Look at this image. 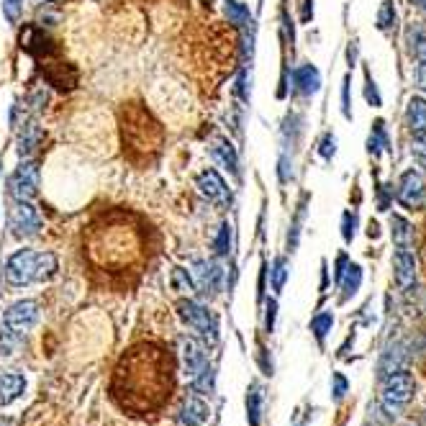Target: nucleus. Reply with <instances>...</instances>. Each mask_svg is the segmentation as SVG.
I'll use <instances>...</instances> for the list:
<instances>
[{
  "instance_id": "obj_25",
  "label": "nucleus",
  "mask_w": 426,
  "mask_h": 426,
  "mask_svg": "<svg viewBox=\"0 0 426 426\" xmlns=\"http://www.w3.org/2000/svg\"><path fill=\"white\" fill-rule=\"evenodd\" d=\"M306 211H309V195H303L298 203V211L293 216L291 232H288V252H295L300 242V232H303V221H306Z\"/></svg>"
},
{
  "instance_id": "obj_6",
  "label": "nucleus",
  "mask_w": 426,
  "mask_h": 426,
  "mask_svg": "<svg viewBox=\"0 0 426 426\" xmlns=\"http://www.w3.org/2000/svg\"><path fill=\"white\" fill-rule=\"evenodd\" d=\"M41 183V170L39 162L34 159H23L8 177V193L13 201H34L39 195Z\"/></svg>"
},
{
  "instance_id": "obj_41",
  "label": "nucleus",
  "mask_w": 426,
  "mask_h": 426,
  "mask_svg": "<svg viewBox=\"0 0 426 426\" xmlns=\"http://www.w3.org/2000/svg\"><path fill=\"white\" fill-rule=\"evenodd\" d=\"M29 103H31V106H34V111H44V108H47V103H49L47 87H36V90L31 93Z\"/></svg>"
},
{
  "instance_id": "obj_42",
  "label": "nucleus",
  "mask_w": 426,
  "mask_h": 426,
  "mask_svg": "<svg viewBox=\"0 0 426 426\" xmlns=\"http://www.w3.org/2000/svg\"><path fill=\"white\" fill-rule=\"evenodd\" d=\"M393 201V188L390 185H380L378 188V211H388Z\"/></svg>"
},
{
  "instance_id": "obj_27",
  "label": "nucleus",
  "mask_w": 426,
  "mask_h": 426,
  "mask_svg": "<svg viewBox=\"0 0 426 426\" xmlns=\"http://www.w3.org/2000/svg\"><path fill=\"white\" fill-rule=\"evenodd\" d=\"M331 329H334V313H331V311H321V313H316V316L311 319V331H313V337L319 339V344H324V339L329 337Z\"/></svg>"
},
{
  "instance_id": "obj_1",
  "label": "nucleus",
  "mask_w": 426,
  "mask_h": 426,
  "mask_svg": "<svg viewBox=\"0 0 426 426\" xmlns=\"http://www.w3.org/2000/svg\"><path fill=\"white\" fill-rule=\"evenodd\" d=\"M59 262L54 252H34V249H19L5 262V280L13 288H26L34 282H44L54 278Z\"/></svg>"
},
{
  "instance_id": "obj_31",
  "label": "nucleus",
  "mask_w": 426,
  "mask_h": 426,
  "mask_svg": "<svg viewBox=\"0 0 426 426\" xmlns=\"http://www.w3.org/2000/svg\"><path fill=\"white\" fill-rule=\"evenodd\" d=\"M396 5H393V0H383V5L378 10V29L380 31H390L396 29Z\"/></svg>"
},
{
  "instance_id": "obj_29",
  "label": "nucleus",
  "mask_w": 426,
  "mask_h": 426,
  "mask_svg": "<svg viewBox=\"0 0 426 426\" xmlns=\"http://www.w3.org/2000/svg\"><path fill=\"white\" fill-rule=\"evenodd\" d=\"M234 93H236V98L242 103H249V98H252V65H242V72L236 78Z\"/></svg>"
},
{
  "instance_id": "obj_44",
  "label": "nucleus",
  "mask_w": 426,
  "mask_h": 426,
  "mask_svg": "<svg viewBox=\"0 0 426 426\" xmlns=\"http://www.w3.org/2000/svg\"><path fill=\"white\" fill-rule=\"evenodd\" d=\"M275 316H278V303H275V298H270L267 300V316H265L267 331H272V326H275Z\"/></svg>"
},
{
  "instance_id": "obj_21",
  "label": "nucleus",
  "mask_w": 426,
  "mask_h": 426,
  "mask_svg": "<svg viewBox=\"0 0 426 426\" xmlns=\"http://www.w3.org/2000/svg\"><path fill=\"white\" fill-rule=\"evenodd\" d=\"M390 239L396 247H403V249H414V226L408 218L393 213L390 216Z\"/></svg>"
},
{
  "instance_id": "obj_37",
  "label": "nucleus",
  "mask_w": 426,
  "mask_h": 426,
  "mask_svg": "<svg viewBox=\"0 0 426 426\" xmlns=\"http://www.w3.org/2000/svg\"><path fill=\"white\" fill-rule=\"evenodd\" d=\"M365 100H368V106H372V108L383 106V96H380V90H378V85H375L372 75H370V69H365Z\"/></svg>"
},
{
  "instance_id": "obj_33",
  "label": "nucleus",
  "mask_w": 426,
  "mask_h": 426,
  "mask_svg": "<svg viewBox=\"0 0 426 426\" xmlns=\"http://www.w3.org/2000/svg\"><path fill=\"white\" fill-rule=\"evenodd\" d=\"M357 226H359L357 211H344L341 213V239H344L347 244L355 242V236H357Z\"/></svg>"
},
{
  "instance_id": "obj_34",
  "label": "nucleus",
  "mask_w": 426,
  "mask_h": 426,
  "mask_svg": "<svg viewBox=\"0 0 426 426\" xmlns=\"http://www.w3.org/2000/svg\"><path fill=\"white\" fill-rule=\"evenodd\" d=\"M0 10L10 26H16L23 16V0H0Z\"/></svg>"
},
{
  "instance_id": "obj_17",
  "label": "nucleus",
  "mask_w": 426,
  "mask_h": 426,
  "mask_svg": "<svg viewBox=\"0 0 426 426\" xmlns=\"http://www.w3.org/2000/svg\"><path fill=\"white\" fill-rule=\"evenodd\" d=\"M390 152V136H388V128H385V121L378 118L372 128H370V136H368V155L372 159H380L383 155Z\"/></svg>"
},
{
  "instance_id": "obj_40",
  "label": "nucleus",
  "mask_w": 426,
  "mask_h": 426,
  "mask_svg": "<svg viewBox=\"0 0 426 426\" xmlns=\"http://www.w3.org/2000/svg\"><path fill=\"white\" fill-rule=\"evenodd\" d=\"M195 390H201V393H211L213 390V370L208 365L195 375Z\"/></svg>"
},
{
  "instance_id": "obj_32",
  "label": "nucleus",
  "mask_w": 426,
  "mask_h": 426,
  "mask_svg": "<svg viewBox=\"0 0 426 426\" xmlns=\"http://www.w3.org/2000/svg\"><path fill=\"white\" fill-rule=\"evenodd\" d=\"M278 180L282 185H288L295 180V162H293L291 152H282L280 159H278Z\"/></svg>"
},
{
  "instance_id": "obj_36",
  "label": "nucleus",
  "mask_w": 426,
  "mask_h": 426,
  "mask_svg": "<svg viewBox=\"0 0 426 426\" xmlns=\"http://www.w3.org/2000/svg\"><path fill=\"white\" fill-rule=\"evenodd\" d=\"M408 152H411V157H414V162L426 170V134H414V139H411V149H408Z\"/></svg>"
},
{
  "instance_id": "obj_39",
  "label": "nucleus",
  "mask_w": 426,
  "mask_h": 426,
  "mask_svg": "<svg viewBox=\"0 0 426 426\" xmlns=\"http://www.w3.org/2000/svg\"><path fill=\"white\" fill-rule=\"evenodd\" d=\"M349 96H352V72H347L341 80V113L347 121H352V98Z\"/></svg>"
},
{
  "instance_id": "obj_15",
  "label": "nucleus",
  "mask_w": 426,
  "mask_h": 426,
  "mask_svg": "<svg viewBox=\"0 0 426 426\" xmlns=\"http://www.w3.org/2000/svg\"><path fill=\"white\" fill-rule=\"evenodd\" d=\"M44 80H47L49 85H54L57 90H72L75 82H78V72L67 65H44Z\"/></svg>"
},
{
  "instance_id": "obj_30",
  "label": "nucleus",
  "mask_w": 426,
  "mask_h": 426,
  "mask_svg": "<svg viewBox=\"0 0 426 426\" xmlns=\"http://www.w3.org/2000/svg\"><path fill=\"white\" fill-rule=\"evenodd\" d=\"M213 252L218 254V257H226V254L232 252V223L229 221H223L218 226L216 239H213Z\"/></svg>"
},
{
  "instance_id": "obj_43",
  "label": "nucleus",
  "mask_w": 426,
  "mask_h": 426,
  "mask_svg": "<svg viewBox=\"0 0 426 426\" xmlns=\"http://www.w3.org/2000/svg\"><path fill=\"white\" fill-rule=\"evenodd\" d=\"M334 401H341L344 398V393H347V378L341 375V372H334Z\"/></svg>"
},
{
  "instance_id": "obj_14",
  "label": "nucleus",
  "mask_w": 426,
  "mask_h": 426,
  "mask_svg": "<svg viewBox=\"0 0 426 426\" xmlns=\"http://www.w3.org/2000/svg\"><path fill=\"white\" fill-rule=\"evenodd\" d=\"M41 142V126L36 118H26L19 124V155L21 159L23 157H31L36 152V146Z\"/></svg>"
},
{
  "instance_id": "obj_9",
  "label": "nucleus",
  "mask_w": 426,
  "mask_h": 426,
  "mask_svg": "<svg viewBox=\"0 0 426 426\" xmlns=\"http://www.w3.org/2000/svg\"><path fill=\"white\" fill-rule=\"evenodd\" d=\"M195 188H198V193L203 195L208 203L221 205V208L232 203V190H229V185H226V180H223L213 167L203 170V172L195 177Z\"/></svg>"
},
{
  "instance_id": "obj_52",
  "label": "nucleus",
  "mask_w": 426,
  "mask_h": 426,
  "mask_svg": "<svg viewBox=\"0 0 426 426\" xmlns=\"http://www.w3.org/2000/svg\"><path fill=\"white\" fill-rule=\"evenodd\" d=\"M0 426H10V424H0Z\"/></svg>"
},
{
  "instance_id": "obj_19",
  "label": "nucleus",
  "mask_w": 426,
  "mask_h": 426,
  "mask_svg": "<svg viewBox=\"0 0 426 426\" xmlns=\"http://www.w3.org/2000/svg\"><path fill=\"white\" fill-rule=\"evenodd\" d=\"M26 390V380L19 372H3L0 375V408L13 403Z\"/></svg>"
},
{
  "instance_id": "obj_16",
  "label": "nucleus",
  "mask_w": 426,
  "mask_h": 426,
  "mask_svg": "<svg viewBox=\"0 0 426 426\" xmlns=\"http://www.w3.org/2000/svg\"><path fill=\"white\" fill-rule=\"evenodd\" d=\"M406 126L411 134H426V98H408L406 106Z\"/></svg>"
},
{
  "instance_id": "obj_11",
  "label": "nucleus",
  "mask_w": 426,
  "mask_h": 426,
  "mask_svg": "<svg viewBox=\"0 0 426 426\" xmlns=\"http://www.w3.org/2000/svg\"><path fill=\"white\" fill-rule=\"evenodd\" d=\"M293 90L303 98H313L321 90V72L316 65L311 62H300L298 67L293 69Z\"/></svg>"
},
{
  "instance_id": "obj_8",
  "label": "nucleus",
  "mask_w": 426,
  "mask_h": 426,
  "mask_svg": "<svg viewBox=\"0 0 426 426\" xmlns=\"http://www.w3.org/2000/svg\"><path fill=\"white\" fill-rule=\"evenodd\" d=\"M226 270L218 260H193V280L205 295H216L223 288Z\"/></svg>"
},
{
  "instance_id": "obj_49",
  "label": "nucleus",
  "mask_w": 426,
  "mask_h": 426,
  "mask_svg": "<svg viewBox=\"0 0 426 426\" xmlns=\"http://www.w3.org/2000/svg\"><path fill=\"white\" fill-rule=\"evenodd\" d=\"M378 229H380L378 223H375V221H370V226H368V236H370V239H378V236H380V232H378Z\"/></svg>"
},
{
  "instance_id": "obj_7",
  "label": "nucleus",
  "mask_w": 426,
  "mask_h": 426,
  "mask_svg": "<svg viewBox=\"0 0 426 426\" xmlns=\"http://www.w3.org/2000/svg\"><path fill=\"white\" fill-rule=\"evenodd\" d=\"M398 203L408 211H421L426 205V180L418 170H406L396 185Z\"/></svg>"
},
{
  "instance_id": "obj_50",
  "label": "nucleus",
  "mask_w": 426,
  "mask_h": 426,
  "mask_svg": "<svg viewBox=\"0 0 426 426\" xmlns=\"http://www.w3.org/2000/svg\"><path fill=\"white\" fill-rule=\"evenodd\" d=\"M408 3H411V5H414V8H416V10L426 13V0H408Z\"/></svg>"
},
{
  "instance_id": "obj_18",
  "label": "nucleus",
  "mask_w": 426,
  "mask_h": 426,
  "mask_svg": "<svg viewBox=\"0 0 426 426\" xmlns=\"http://www.w3.org/2000/svg\"><path fill=\"white\" fill-rule=\"evenodd\" d=\"M300 134H303V118L298 113H288L285 121H282L280 128V142H282V152H295V146L300 144Z\"/></svg>"
},
{
  "instance_id": "obj_20",
  "label": "nucleus",
  "mask_w": 426,
  "mask_h": 426,
  "mask_svg": "<svg viewBox=\"0 0 426 426\" xmlns=\"http://www.w3.org/2000/svg\"><path fill=\"white\" fill-rule=\"evenodd\" d=\"M406 44H408V54L416 57L418 62L426 59V23L421 21H414L406 26Z\"/></svg>"
},
{
  "instance_id": "obj_48",
  "label": "nucleus",
  "mask_w": 426,
  "mask_h": 426,
  "mask_svg": "<svg viewBox=\"0 0 426 426\" xmlns=\"http://www.w3.org/2000/svg\"><path fill=\"white\" fill-rule=\"evenodd\" d=\"M326 285H329V267L326 262H321V291H326Z\"/></svg>"
},
{
  "instance_id": "obj_45",
  "label": "nucleus",
  "mask_w": 426,
  "mask_h": 426,
  "mask_svg": "<svg viewBox=\"0 0 426 426\" xmlns=\"http://www.w3.org/2000/svg\"><path fill=\"white\" fill-rule=\"evenodd\" d=\"M414 80H416V87L421 93H426V59L424 62H418L416 72H414Z\"/></svg>"
},
{
  "instance_id": "obj_35",
  "label": "nucleus",
  "mask_w": 426,
  "mask_h": 426,
  "mask_svg": "<svg viewBox=\"0 0 426 426\" xmlns=\"http://www.w3.org/2000/svg\"><path fill=\"white\" fill-rule=\"evenodd\" d=\"M172 285H175V291H180V293H190L195 291V280H193V275L185 270V267H175L172 270Z\"/></svg>"
},
{
  "instance_id": "obj_47",
  "label": "nucleus",
  "mask_w": 426,
  "mask_h": 426,
  "mask_svg": "<svg viewBox=\"0 0 426 426\" xmlns=\"http://www.w3.org/2000/svg\"><path fill=\"white\" fill-rule=\"evenodd\" d=\"M313 19V0H306V5H303V23H311Z\"/></svg>"
},
{
  "instance_id": "obj_46",
  "label": "nucleus",
  "mask_w": 426,
  "mask_h": 426,
  "mask_svg": "<svg viewBox=\"0 0 426 426\" xmlns=\"http://www.w3.org/2000/svg\"><path fill=\"white\" fill-rule=\"evenodd\" d=\"M347 265H349V257L341 252L339 257H337V270H334V280H337V285H339L341 275H344V270H347Z\"/></svg>"
},
{
  "instance_id": "obj_51",
  "label": "nucleus",
  "mask_w": 426,
  "mask_h": 426,
  "mask_svg": "<svg viewBox=\"0 0 426 426\" xmlns=\"http://www.w3.org/2000/svg\"><path fill=\"white\" fill-rule=\"evenodd\" d=\"M36 3H54V0H36Z\"/></svg>"
},
{
  "instance_id": "obj_28",
  "label": "nucleus",
  "mask_w": 426,
  "mask_h": 426,
  "mask_svg": "<svg viewBox=\"0 0 426 426\" xmlns=\"http://www.w3.org/2000/svg\"><path fill=\"white\" fill-rule=\"evenodd\" d=\"M247 416H249V424L257 426L262 418V388L254 383L247 393Z\"/></svg>"
},
{
  "instance_id": "obj_22",
  "label": "nucleus",
  "mask_w": 426,
  "mask_h": 426,
  "mask_svg": "<svg viewBox=\"0 0 426 426\" xmlns=\"http://www.w3.org/2000/svg\"><path fill=\"white\" fill-rule=\"evenodd\" d=\"M223 13H226L229 23L236 26V29H244V26H249L254 21L249 5L242 3V0H223Z\"/></svg>"
},
{
  "instance_id": "obj_2",
  "label": "nucleus",
  "mask_w": 426,
  "mask_h": 426,
  "mask_svg": "<svg viewBox=\"0 0 426 426\" xmlns=\"http://www.w3.org/2000/svg\"><path fill=\"white\" fill-rule=\"evenodd\" d=\"M39 321V303L36 300H16L5 313H3V326H0V355H13L23 337L29 334Z\"/></svg>"
},
{
  "instance_id": "obj_13",
  "label": "nucleus",
  "mask_w": 426,
  "mask_h": 426,
  "mask_svg": "<svg viewBox=\"0 0 426 426\" xmlns=\"http://www.w3.org/2000/svg\"><path fill=\"white\" fill-rule=\"evenodd\" d=\"M211 155H213V159L218 162L221 167H226L229 172L232 175H242V167H239V155H236V146L226 139V136H221V139H216L211 144Z\"/></svg>"
},
{
  "instance_id": "obj_38",
  "label": "nucleus",
  "mask_w": 426,
  "mask_h": 426,
  "mask_svg": "<svg viewBox=\"0 0 426 426\" xmlns=\"http://www.w3.org/2000/svg\"><path fill=\"white\" fill-rule=\"evenodd\" d=\"M319 155H321V159H326V162H331V159L337 157V134H331V131H326V134L321 136V142H319Z\"/></svg>"
},
{
  "instance_id": "obj_23",
  "label": "nucleus",
  "mask_w": 426,
  "mask_h": 426,
  "mask_svg": "<svg viewBox=\"0 0 426 426\" xmlns=\"http://www.w3.org/2000/svg\"><path fill=\"white\" fill-rule=\"evenodd\" d=\"M359 285H362V267H359L357 262H349L347 270H344V275H341V280H339L341 300L355 298L359 293Z\"/></svg>"
},
{
  "instance_id": "obj_5",
  "label": "nucleus",
  "mask_w": 426,
  "mask_h": 426,
  "mask_svg": "<svg viewBox=\"0 0 426 426\" xmlns=\"http://www.w3.org/2000/svg\"><path fill=\"white\" fill-rule=\"evenodd\" d=\"M411 398H414V378L408 375L406 370L390 372L385 378V383H383V393H380L383 408L393 416V414H398L401 408L406 406Z\"/></svg>"
},
{
  "instance_id": "obj_26",
  "label": "nucleus",
  "mask_w": 426,
  "mask_h": 426,
  "mask_svg": "<svg viewBox=\"0 0 426 426\" xmlns=\"http://www.w3.org/2000/svg\"><path fill=\"white\" fill-rule=\"evenodd\" d=\"M291 278V265L285 257H275L272 260V270H270V282H272V291L280 293L285 288V282Z\"/></svg>"
},
{
  "instance_id": "obj_12",
  "label": "nucleus",
  "mask_w": 426,
  "mask_h": 426,
  "mask_svg": "<svg viewBox=\"0 0 426 426\" xmlns=\"http://www.w3.org/2000/svg\"><path fill=\"white\" fill-rule=\"evenodd\" d=\"M180 357H183L185 375H190V378H195V375L208 365L205 349L201 347L193 337H183V339H180Z\"/></svg>"
},
{
  "instance_id": "obj_24",
  "label": "nucleus",
  "mask_w": 426,
  "mask_h": 426,
  "mask_svg": "<svg viewBox=\"0 0 426 426\" xmlns=\"http://www.w3.org/2000/svg\"><path fill=\"white\" fill-rule=\"evenodd\" d=\"M183 424L185 426H198V424H203L205 418H208V403L205 401H201V398H195L190 396L188 401H185V406H183Z\"/></svg>"
},
{
  "instance_id": "obj_4",
  "label": "nucleus",
  "mask_w": 426,
  "mask_h": 426,
  "mask_svg": "<svg viewBox=\"0 0 426 426\" xmlns=\"http://www.w3.org/2000/svg\"><path fill=\"white\" fill-rule=\"evenodd\" d=\"M8 229L21 242L23 239H34L44 229V218H41L39 208L31 201H13L8 211Z\"/></svg>"
},
{
  "instance_id": "obj_10",
  "label": "nucleus",
  "mask_w": 426,
  "mask_h": 426,
  "mask_svg": "<svg viewBox=\"0 0 426 426\" xmlns=\"http://www.w3.org/2000/svg\"><path fill=\"white\" fill-rule=\"evenodd\" d=\"M393 278H396V285L403 293H411L416 288V254H414V249L396 247V254H393Z\"/></svg>"
},
{
  "instance_id": "obj_3",
  "label": "nucleus",
  "mask_w": 426,
  "mask_h": 426,
  "mask_svg": "<svg viewBox=\"0 0 426 426\" xmlns=\"http://www.w3.org/2000/svg\"><path fill=\"white\" fill-rule=\"evenodd\" d=\"M177 313H180L183 324L193 331L195 337H201L205 344H216V339H218V326H216L213 313L205 306L188 298L177 303Z\"/></svg>"
}]
</instances>
